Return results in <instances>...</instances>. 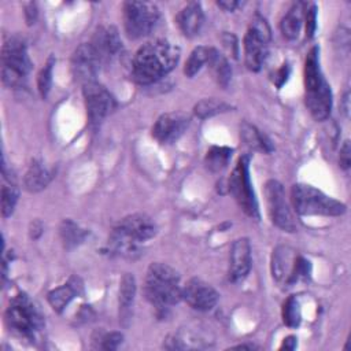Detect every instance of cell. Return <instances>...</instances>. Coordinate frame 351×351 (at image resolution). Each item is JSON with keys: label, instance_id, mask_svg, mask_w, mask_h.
I'll return each instance as SVG.
<instances>
[{"label": "cell", "instance_id": "cell-1", "mask_svg": "<svg viewBox=\"0 0 351 351\" xmlns=\"http://www.w3.org/2000/svg\"><path fill=\"white\" fill-rule=\"evenodd\" d=\"M180 49L166 40H155L141 45L132 60V77L148 85L166 75L177 64Z\"/></svg>", "mask_w": 351, "mask_h": 351}, {"label": "cell", "instance_id": "cell-2", "mask_svg": "<svg viewBox=\"0 0 351 351\" xmlns=\"http://www.w3.org/2000/svg\"><path fill=\"white\" fill-rule=\"evenodd\" d=\"M319 49L313 47L304 62V99L310 114L317 121H324L332 110V92L319 67Z\"/></svg>", "mask_w": 351, "mask_h": 351}, {"label": "cell", "instance_id": "cell-3", "mask_svg": "<svg viewBox=\"0 0 351 351\" xmlns=\"http://www.w3.org/2000/svg\"><path fill=\"white\" fill-rule=\"evenodd\" d=\"M144 293L156 308H166L182 299L178 273L166 263H151L144 282Z\"/></svg>", "mask_w": 351, "mask_h": 351}, {"label": "cell", "instance_id": "cell-4", "mask_svg": "<svg viewBox=\"0 0 351 351\" xmlns=\"http://www.w3.org/2000/svg\"><path fill=\"white\" fill-rule=\"evenodd\" d=\"M291 199L295 211L300 215L335 217L346 213V206L341 202L325 195L324 192L311 185H293Z\"/></svg>", "mask_w": 351, "mask_h": 351}, {"label": "cell", "instance_id": "cell-5", "mask_svg": "<svg viewBox=\"0 0 351 351\" xmlns=\"http://www.w3.org/2000/svg\"><path fill=\"white\" fill-rule=\"evenodd\" d=\"M32 69L25 41L18 37H10L1 49V78L7 86H18L23 84Z\"/></svg>", "mask_w": 351, "mask_h": 351}, {"label": "cell", "instance_id": "cell-6", "mask_svg": "<svg viewBox=\"0 0 351 351\" xmlns=\"http://www.w3.org/2000/svg\"><path fill=\"white\" fill-rule=\"evenodd\" d=\"M271 274L277 282L291 285L308 277L310 263L292 248L278 245L271 255Z\"/></svg>", "mask_w": 351, "mask_h": 351}, {"label": "cell", "instance_id": "cell-7", "mask_svg": "<svg viewBox=\"0 0 351 351\" xmlns=\"http://www.w3.org/2000/svg\"><path fill=\"white\" fill-rule=\"evenodd\" d=\"M5 322L11 330L23 337H33L43 326V317L26 295H18L7 307Z\"/></svg>", "mask_w": 351, "mask_h": 351}, {"label": "cell", "instance_id": "cell-8", "mask_svg": "<svg viewBox=\"0 0 351 351\" xmlns=\"http://www.w3.org/2000/svg\"><path fill=\"white\" fill-rule=\"evenodd\" d=\"M159 21V10L149 1H126L123 4L125 32L130 38L149 34Z\"/></svg>", "mask_w": 351, "mask_h": 351}, {"label": "cell", "instance_id": "cell-9", "mask_svg": "<svg viewBox=\"0 0 351 351\" xmlns=\"http://www.w3.org/2000/svg\"><path fill=\"white\" fill-rule=\"evenodd\" d=\"M248 166H250V156L248 155L240 156L229 178V192L233 195L240 208L248 217L259 219L258 202H256L254 189L251 186Z\"/></svg>", "mask_w": 351, "mask_h": 351}, {"label": "cell", "instance_id": "cell-10", "mask_svg": "<svg viewBox=\"0 0 351 351\" xmlns=\"http://www.w3.org/2000/svg\"><path fill=\"white\" fill-rule=\"evenodd\" d=\"M270 29L262 16H255L244 36V60L251 71H258L267 53Z\"/></svg>", "mask_w": 351, "mask_h": 351}, {"label": "cell", "instance_id": "cell-11", "mask_svg": "<svg viewBox=\"0 0 351 351\" xmlns=\"http://www.w3.org/2000/svg\"><path fill=\"white\" fill-rule=\"evenodd\" d=\"M265 195L271 222L285 232H295L296 222L285 199L282 185L276 180H269L265 185Z\"/></svg>", "mask_w": 351, "mask_h": 351}, {"label": "cell", "instance_id": "cell-12", "mask_svg": "<svg viewBox=\"0 0 351 351\" xmlns=\"http://www.w3.org/2000/svg\"><path fill=\"white\" fill-rule=\"evenodd\" d=\"M82 93L90 125H99L115 107L114 97L96 81L84 84Z\"/></svg>", "mask_w": 351, "mask_h": 351}, {"label": "cell", "instance_id": "cell-13", "mask_svg": "<svg viewBox=\"0 0 351 351\" xmlns=\"http://www.w3.org/2000/svg\"><path fill=\"white\" fill-rule=\"evenodd\" d=\"M100 64L101 59L90 43L81 44L71 56L73 75L82 85L95 81Z\"/></svg>", "mask_w": 351, "mask_h": 351}, {"label": "cell", "instance_id": "cell-14", "mask_svg": "<svg viewBox=\"0 0 351 351\" xmlns=\"http://www.w3.org/2000/svg\"><path fill=\"white\" fill-rule=\"evenodd\" d=\"M189 115L182 111H173L160 115L152 126V136L162 144H171L178 140L189 126Z\"/></svg>", "mask_w": 351, "mask_h": 351}, {"label": "cell", "instance_id": "cell-15", "mask_svg": "<svg viewBox=\"0 0 351 351\" xmlns=\"http://www.w3.org/2000/svg\"><path fill=\"white\" fill-rule=\"evenodd\" d=\"M182 299L195 310L207 311L211 310L218 299V292L206 281L200 278H191L182 287Z\"/></svg>", "mask_w": 351, "mask_h": 351}, {"label": "cell", "instance_id": "cell-16", "mask_svg": "<svg viewBox=\"0 0 351 351\" xmlns=\"http://www.w3.org/2000/svg\"><path fill=\"white\" fill-rule=\"evenodd\" d=\"M251 269V245L248 239H237L230 250L229 280L233 282L247 277Z\"/></svg>", "mask_w": 351, "mask_h": 351}, {"label": "cell", "instance_id": "cell-17", "mask_svg": "<svg viewBox=\"0 0 351 351\" xmlns=\"http://www.w3.org/2000/svg\"><path fill=\"white\" fill-rule=\"evenodd\" d=\"M90 44L96 49L101 62L115 58L122 51V41L114 26H100Z\"/></svg>", "mask_w": 351, "mask_h": 351}, {"label": "cell", "instance_id": "cell-18", "mask_svg": "<svg viewBox=\"0 0 351 351\" xmlns=\"http://www.w3.org/2000/svg\"><path fill=\"white\" fill-rule=\"evenodd\" d=\"M117 226L138 243H144L156 234V225L152 218L140 213L125 217Z\"/></svg>", "mask_w": 351, "mask_h": 351}, {"label": "cell", "instance_id": "cell-19", "mask_svg": "<svg viewBox=\"0 0 351 351\" xmlns=\"http://www.w3.org/2000/svg\"><path fill=\"white\" fill-rule=\"evenodd\" d=\"M204 15L199 3L186 4L177 15V25L184 36H196L203 26Z\"/></svg>", "mask_w": 351, "mask_h": 351}, {"label": "cell", "instance_id": "cell-20", "mask_svg": "<svg viewBox=\"0 0 351 351\" xmlns=\"http://www.w3.org/2000/svg\"><path fill=\"white\" fill-rule=\"evenodd\" d=\"M140 244L138 241L133 240L130 236H128L121 228L115 226L110 234L108 245L110 250L121 256L125 258H134L140 254Z\"/></svg>", "mask_w": 351, "mask_h": 351}, {"label": "cell", "instance_id": "cell-21", "mask_svg": "<svg viewBox=\"0 0 351 351\" xmlns=\"http://www.w3.org/2000/svg\"><path fill=\"white\" fill-rule=\"evenodd\" d=\"M51 178H52V173L41 162L34 160L29 166V169L25 174V178H23V182H25V186L27 191L38 192L49 184Z\"/></svg>", "mask_w": 351, "mask_h": 351}, {"label": "cell", "instance_id": "cell-22", "mask_svg": "<svg viewBox=\"0 0 351 351\" xmlns=\"http://www.w3.org/2000/svg\"><path fill=\"white\" fill-rule=\"evenodd\" d=\"M302 7H303L302 3H295L289 8V11L284 15V18L281 19V23H280L281 33L288 40L296 38L300 32V27L303 23V8Z\"/></svg>", "mask_w": 351, "mask_h": 351}, {"label": "cell", "instance_id": "cell-23", "mask_svg": "<svg viewBox=\"0 0 351 351\" xmlns=\"http://www.w3.org/2000/svg\"><path fill=\"white\" fill-rule=\"evenodd\" d=\"M207 63H208L213 77L218 82V85H221L223 88L228 86V84L230 82V78H232V69H230L228 59L222 53H219L215 48H213Z\"/></svg>", "mask_w": 351, "mask_h": 351}, {"label": "cell", "instance_id": "cell-24", "mask_svg": "<svg viewBox=\"0 0 351 351\" xmlns=\"http://www.w3.org/2000/svg\"><path fill=\"white\" fill-rule=\"evenodd\" d=\"M75 285H77V281L71 280V282L58 287L48 293V302L55 311L60 313L70 303V300L75 296V293H78V288H81V285H78V287H75Z\"/></svg>", "mask_w": 351, "mask_h": 351}, {"label": "cell", "instance_id": "cell-25", "mask_svg": "<svg viewBox=\"0 0 351 351\" xmlns=\"http://www.w3.org/2000/svg\"><path fill=\"white\" fill-rule=\"evenodd\" d=\"M240 136L244 140V143L248 147L254 148V149H259V151H263V152H270L271 151V144L265 137V134H262L255 126L250 125L248 122L241 123Z\"/></svg>", "mask_w": 351, "mask_h": 351}, {"label": "cell", "instance_id": "cell-26", "mask_svg": "<svg viewBox=\"0 0 351 351\" xmlns=\"http://www.w3.org/2000/svg\"><path fill=\"white\" fill-rule=\"evenodd\" d=\"M230 108H232V106L228 104L226 101L210 97V99H203V100L197 101L193 107V112L197 118L204 119V118H208V117H213L217 114L226 112Z\"/></svg>", "mask_w": 351, "mask_h": 351}, {"label": "cell", "instance_id": "cell-27", "mask_svg": "<svg viewBox=\"0 0 351 351\" xmlns=\"http://www.w3.org/2000/svg\"><path fill=\"white\" fill-rule=\"evenodd\" d=\"M232 149L228 147H211L206 154V166L211 171H221L223 170L230 158H232Z\"/></svg>", "mask_w": 351, "mask_h": 351}, {"label": "cell", "instance_id": "cell-28", "mask_svg": "<svg viewBox=\"0 0 351 351\" xmlns=\"http://www.w3.org/2000/svg\"><path fill=\"white\" fill-rule=\"evenodd\" d=\"M59 233H60V239H62V241H63L66 248L75 247L77 244L82 243L85 236H86V232L84 229H81L71 219H64L62 222Z\"/></svg>", "mask_w": 351, "mask_h": 351}, {"label": "cell", "instance_id": "cell-29", "mask_svg": "<svg viewBox=\"0 0 351 351\" xmlns=\"http://www.w3.org/2000/svg\"><path fill=\"white\" fill-rule=\"evenodd\" d=\"M211 51H213L211 47H196L191 52L188 60L185 62V67H184L185 75L193 77L195 74H197L199 70L202 69V66L208 62Z\"/></svg>", "mask_w": 351, "mask_h": 351}, {"label": "cell", "instance_id": "cell-30", "mask_svg": "<svg viewBox=\"0 0 351 351\" xmlns=\"http://www.w3.org/2000/svg\"><path fill=\"white\" fill-rule=\"evenodd\" d=\"M136 295V280L130 273H125L119 284V306L129 308Z\"/></svg>", "mask_w": 351, "mask_h": 351}, {"label": "cell", "instance_id": "cell-31", "mask_svg": "<svg viewBox=\"0 0 351 351\" xmlns=\"http://www.w3.org/2000/svg\"><path fill=\"white\" fill-rule=\"evenodd\" d=\"M282 319L288 326H298L300 324V306L295 296H289L282 306Z\"/></svg>", "mask_w": 351, "mask_h": 351}, {"label": "cell", "instance_id": "cell-32", "mask_svg": "<svg viewBox=\"0 0 351 351\" xmlns=\"http://www.w3.org/2000/svg\"><path fill=\"white\" fill-rule=\"evenodd\" d=\"M18 188L11 184V185H3L1 188V215L7 218L8 215L12 214L14 207L18 202Z\"/></svg>", "mask_w": 351, "mask_h": 351}, {"label": "cell", "instance_id": "cell-33", "mask_svg": "<svg viewBox=\"0 0 351 351\" xmlns=\"http://www.w3.org/2000/svg\"><path fill=\"white\" fill-rule=\"evenodd\" d=\"M53 64L55 60L53 58H49L48 62L45 63V66L41 69V71L38 73V78H37V85H38V90L41 93L43 97H45L49 92L51 88V82H52V70H53Z\"/></svg>", "mask_w": 351, "mask_h": 351}, {"label": "cell", "instance_id": "cell-34", "mask_svg": "<svg viewBox=\"0 0 351 351\" xmlns=\"http://www.w3.org/2000/svg\"><path fill=\"white\" fill-rule=\"evenodd\" d=\"M123 340V335L121 332H110V333H104L103 336H100V348L103 350H117L119 347V344Z\"/></svg>", "mask_w": 351, "mask_h": 351}, {"label": "cell", "instance_id": "cell-35", "mask_svg": "<svg viewBox=\"0 0 351 351\" xmlns=\"http://www.w3.org/2000/svg\"><path fill=\"white\" fill-rule=\"evenodd\" d=\"M304 22H306V37L311 38L317 29V5L311 4L306 8L304 12Z\"/></svg>", "mask_w": 351, "mask_h": 351}, {"label": "cell", "instance_id": "cell-36", "mask_svg": "<svg viewBox=\"0 0 351 351\" xmlns=\"http://www.w3.org/2000/svg\"><path fill=\"white\" fill-rule=\"evenodd\" d=\"M340 166L343 169H348L351 163V148H350V141H344L343 147L340 148V158H339Z\"/></svg>", "mask_w": 351, "mask_h": 351}, {"label": "cell", "instance_id": "cell-37", "mask_svg": "<svg viewBox=\"0 0 351 351\" xmlns=\"http://www.w3.org/2000/svg\"><path fill=\"white\" fill-rule=\"evenodd\" d=\"M25 16H26L27 25L34 23V21L37 18V7L34 3H29L25 5Z\"/></svg>", "mask_w": 351, "mask_h": 351}, {"label": "cell", "instance_id": "cell-38", "mask_svg": "<svg viewBox=\"0 0 351 351\" xmlns=\"http://www.w3.org/2000/svg\"><path fill=\"white\" fill-rule=\"evenodd\" d=\"M288 73H289V69H288V64H282V67L278 70L277 73V77L274 78V82L276 85L280 88L285 81H287V77H288Z\"/></svg>", "mask_w": 351, "mask_h": 351}, {"label": "cell", "instance_id": "cell-39", "mask_svg": "<svg viewBox=\"0 0 351 351\" xmlns=\"http://www.w3.org/2000/svg\"><path fill=\"white\" fill-rule=\"evenodd\" d=\"M221 8H223L225 11H233L240 3L239 1H234V0H222V1H218L217 3Z\"/></svg>", "mask_w": 351, "mask_h": 351}, {"label": "cell", "instance_id": "cell-40", "mask_svg": "<svg viewBox=\"0 0 351 351\" xmlns=\"http://www.w3.org/2000/svg\"><path fill=\"white\" fill-rule=\"evenodd\" d=\"M41 230H43V226L38 221L33 222L32 223V228H30V237L32 239H37L40 234H41Z\"/></svg>", "mask_w": 351, "mask_h": 351}, {"label": "cell", "instance_id": "cell-41", "mask_svg": "<svg viewBox=\"0 0 351 351\" xmlns=\"http://www.w3.org/2000/svg\"><path fill=\"white\" fill-rule=\"evenodd\" d=\"M295 347H296V337L293 336H288L287 339H284L281 346V348H285V350H293Z\"/></svg>", "mask_w": 351, "mask_h": 351}]
</instances>
